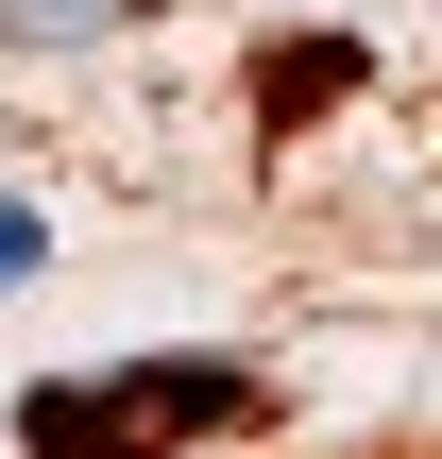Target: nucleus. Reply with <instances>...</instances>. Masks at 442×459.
<instances>
[{"mask_svg": "<svg viewBox=\"0 0 442 459\" xmlns=\"http://www.w3.org/2000/svg\"><path fill=\"white\" fill-rule=\"evenodd\" d=\"M238 426H273L256 358H68L0 409L17 459H187V443H238Z\"/></svg>", "mask_w": 442, "mask_h": 459, "instance_id": "f257e3e1", "label": "nucleus"}, {"mask_svg": "<svg viewBox=\"0 0 442 459\" xmlns=\"http://www.w3.org/2000/svg\"><path fill=\"white\" fill-rule=\"evenodd\" d=\"M119 17H170V0H119Z\"/></svg>", "mask_w": 442, "mask_h": 459, "instance_id": "39448f33", "label": "nucleus"}, {"mask_svg": "<svg viewBox=\"0 0 442 459\" xmlns=\"http://www.w3.org/2000/svg\"><path fill=\"white\" fill-rule=\"evenodd\" d=\"M34 273H51V221H34V204L0 187V290H34Z\"/></svg>", "mask_w": 442, "mask_h": 459, "instance_id": "20e7f679", "label": "nucleus"}, {"mask_svg": "<svg viewBox=\"0 0 442 459\" xmlns=\"http://www.w3.org/2000/svg\"><path fill=\"white\" fill-rule=\"evenodd\" d=\"M358 68H375V51H358L341 17H324V34H256V68H238V85H256V136H307L324 102H358Z\"/></svg>", "mask_w": 442, "mask_h": 459, "instance_id": "f03ea898", "label": "nucleus"}, {"mask_svg": "<svg viewBox=\"0 0 442 459\" xmlns=\"http://www.w3.org/2000/svg\"><path fill=\"white\" fill-rule=\"evenodd\" d=\"M119 0H0V51H68V34H102Z\"/></svg>", "mask_w": 442, "mask_h": 459, "instance_id": "7ed1b4c3", "label": "nucleus"}]
</instances>
